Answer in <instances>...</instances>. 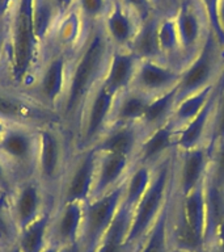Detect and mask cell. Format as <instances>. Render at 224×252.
Listing matches in <instances>:
<instances>
[{"label":"cell","instance_id":"obj_5","mask_svg":"<svg viewBox=\"0 0 224 252\" xmlns=\"http://www.w3.org/2000/svg\"><path fill=\"white\" fill-rule=\"evenodd\" d=\"M71 58L70 53L43 50L38 64L23 90L43 108L58 116L66 96Z\"/></svg>","mask_w":224,"mask_h":252},{"label":"cell","instance_id":"obj_44","mask_svg":"<svg viewBox=\"0 0 224 252\" xmlns=\"http://www.w3.org/2000/svg\"><path fill=\"white\" fill-rule=\"evenodd\" d=\"M196 252H224V250L220 247L219 244L215 243V242H212V243L203 244Z\"/></svg>","mask_w":224,"mask_h":252},{"label":"cell","instance_id":"obj_10","mask_svg":"<svg viewBox=\"0 0 224 252\" xmlns=\"http://www.w3.org/2000/svg\"><path fill=\"white\" fill-rule=\"evenodd\" d=\"M0 120L33 126L62 124L58 114L43 108L25 91L11 86H0Z\"/></svg>","mask_w":224,"mask_h":252},{"label":"cell","instance_id":"obj_29","mask_svg":"<svg viewBox=\"0 0 224 252\" xmlns=\"http://www.w3.org/2000/svg\"><path fill=\"white\" fill-rule=\"evenodd\" d=\"M159 43L163 61L177 70L184 68V58L181 53L180 38L172 13H163L159 24Z\"/></svg>","mask_w":224,"mask_h":252},{"label":"cell","instance_id":"obj_50","mask_svg":"<svg viewBox=\"0 0 224 252\" xmlns=\"http://www.w3.org/2000/svg\"><path fill=\"white\" fill-rule=\"evenodd\" d=\"M170 252H190V251H184V250H177V248H172Z\"/></svg>","mask_w":224,"mask_h":252},{"label":"cell","instance_id":"obj_24","mask_svg":"<svg viewBox=\"0 0 224 252\" xmlns=\"http://www.w3.org/2000/svg\"><path fill=\"white\" fill-rule=\"evenodd\" d=\"M220 86L218 83L204 108L200 110V113L189 122L188 125L178 130V135H177V150L178 151H186V150L196 149L199 146H206V138H207L208 127H210V122H211Z\"/></svg>","mask_w":224,"mask_h":252},{"label":"cell","instance_id":"obj_30","mask_svg":"<svg viewBox=\"0 0 224 252\" xmlns=\"http://www.w3.org/2000/svg\"><path fill=\"white\" fill-rule=\"evenodd\" d=\"M133 210L134 209L122 202L117 216L104 234L94 252H127L125 242L129 232Z\"/></svg>","mask_w":224,"mask_h":252},{"label":"cell","instance_id":"obj_14","mask_svg":"<svg viewBox=\"0 0 224 252\" xmlns=\"http://www.w3.org/2000/svg\"><path fill=\"white\" fill-rule=\"evenodd\" d=\"M208 161L210 155L204 145L186 151L176 150L173 165V190L177 196H186L203 183L207 175Z\"/></svg>","mask_w":224,"mask_h":252},{"label":"cell","instance_id":"obj_38","mask_svg":"<svg viewBox=\"0 0 224 252\" xmlns=\"http://www.w3.org/2000/svg\"><path fill=\"white\" fill-rule=\"evenodd\" d=\"M198 1H199L200 7L203 9L204 15H206L210 31L214 33L218 43L224 49V31L222 25H220L219 15H218L219 0H198Z\"/></svg>","mask_w":224,"mask_h":252},{"label":"cell","instance_id":"obj_16","mask_svg":"<svg viewBox=\"0 0 224 252\" xmlns=\"http://www.w3.org/2000/svg\"><path fill=\"white\" fill-rule=\"evenodd\" d=\"M181 71L163 61H141L138 62L131 87L159 96L178 87Z\"/></svg>","mask_w":224,"mask_h":252},{"label":"cell","instance_id":"obj_4","mask_svg":"<svg viewBox=\"0 0 224 252\" xmlns=\"http://www.w3.org/2000/svg\"><path fill=\"white\" fill-rule=\"evenodd\" d=\"M177 150V149H176ZM176 150L167 155L153 167V175L148 189L134 208L130 228L126 236V251L134 252L139 247L151 227L165 208L173 190V165Z\"/></svg>","mask_w":224,"mask_h":252},{"label":"cell","instance_id":"obj_1","mask_svg":"<svg viewBox=\"0 0 224 252\" xmlns=\"http://www.w3.org/2000/svg\"><path fill=\"white\" fill-rule=\"evenodd\" d=\"M113 51L102 24H94L71 58L68 84L59 117L63 127L76 139L79 124L88 98L104 80ZM76 149V147H75Z\"/></svg>","mask_w":224,"mask_h":252},{"label":"cell","instance_id":"obj_8","mask_svg":"<svg viewBox=\"0 0 224 252\" xmlns=\"http://www.w3.org/2000/svg\"><path fill=\"white\" fill-rule=\"evenodd\" d=\"M126 180V179H125ZM125 181L113 190L96 198H90L84 205L82 244L84 252H94L100 240L117 216L123 201Z\"/></svg>","mask_w":224,"mask_h":252},{"label":"cell","instance_id":"obj_48","mask_svg":"<svg viewBox=\"0 0 224 252\" xmlns=\"http://www.w3.org/2000/svg\"><path fill=\"white\" fill-rule=\"evenodd\" d=\"M42 252H59V246L54 243H49Z\"/></svg>","mask_w":224,"mask_h":252},{"label":"cell","instance_id":"obj_43","mask_svg":"<svg viewBox=\"0 0 224 252\" xmlns=\"http://www.w3.org/2000/svg\"><path fill=\"white\" fill-rule=\"evenodd\" d=\"M59 252H84V248H83L82 242H76V243L59 247Z\"/></svg>","mask_w":224,"mask_h":252},{"label":"cell","instance_id":"obj_37","mask_svg":"<svg viewBox=\"0 0 224 252\" xmlns=\"http://www.w3.org/2000/svg\"><path fill=\"white\" fill-rule=\"evenodd\" d=\"M207 176L218 187L224 188V141L219 142L210 153Z\"/></svg>","mask_w":224,"mask_h":252},{"label":"cell","instance_id":"obj_51","mask_svg":"<svg viewBox=\"0 0 224 252\" xmlns=\"http://www.w3.org/2000/svg\"><path fill=\"white\" fill-rule=\"evenodd\" d=\"M0 252H1V246H0Z\"/></svg>","mask_w":224,"mask_h":252},{"label":"cell","instance_id":"obj_7","mask_svg":"<svg viewBox=\"0 0 224 252\" xmlns=\"http://www.w3.org/2000/svg\"><path fill=\"white\" fill-rule=\"evenodd\" d=\"M38 126L8 124L0 135V157L17 183L35 177Z\"/></svg>","mask_w":224,"mask_h":252},{"label":"cell","instance_id":"obj_23","mask_svg":"<svg viewBox=\"0 0 224 252\" xmlns=\"http://www.w3.org/2000/svg\"><path fill=\"white\" fill-rule=\"evenodd\" d=\"M153 97L156 96L143 92L134 87H130L115 94L112 116H110V125L139 122Z\"/></svg>","mask_w":224,"mask_h":252},{"label":"cell","instance_id":"obj_41","mask_svg":"<svg viewBox=\"0 0 224 252\" xmlns=\"http://www.w3.org/2000/svg\"><path fill=\"white\" fill-rule=\"evenodd\" d=\"M16 184H17V181L15 180V177L12 175L11 169L8 168L5 161L0 157V193L9 198Z\"/></svg>","mask_w":224,"mask_h":252},{"label":"cell","instance_id":"obj_20","mask_svg":"<svg viewBox=\"0 0 224 252\" xmlns=\"http://www.w3.org/2000/svg\"><path fill=\"white\" fill-rule=\"evenodd\" d=\"M101 24L110 43L117 49H130L139 29V23L119 0L112 1L109 12Z\"/></svg>","mask_w":224,"mask_h":252},{"label":"cell","instance_id":"obj_45","mask_svg":"<svg viewBox=\"0 0 224 252\" xmlns=\"http://www.w3.org/2000/svg\"><path fill=\"white\" fill-rule=\"evenodd\" d=\"M215 243H218L220 247L224 250V220H222V223H220L219 228H218V231H216L215 239H214Z\"/></svg>","mask_w":224,"mask_h":252},{"label":"cell","instance_id":"obj_26","mask_svg":"<svg viewBox=\"0 0 224 252\" xmlns=\"http://www.w3.org/2000/svg\"><path fill=\"white\" fill-rule=\"evenodd\" d=\"M177 87L163 94H159L149 102L143 117L139 121L140 126L148 135L155 130L160 129L172 121L173 113L177 105Z\"/></svg>","mask_w":224,"mask_h":252},{"label":"cell","instance_id":"obj_40","mask_svg":"<svg viewBox=\"0 0 224 252\" xmlns=\"http://www.w3.org/2000/svg\"><path fill=\"white\" fill-rule=\"evenodd\" d=\"M0 86H11L9 84V70H8L7 27L0 29Z\"/></svg>","mask_w":224,"mask_h":252},{"label":"cell","instance_id":"obj_28","mask_svg":"<svg viewBox=\"0 0 224 252\" xmlns=\"http://www.w3.org/2000/svg\"><path fill=\"white\" fill-rule=\"evenodd\" d=\"M206 201V231L204 244L212 243L222 220H224V188H220L206 175L204 179Z\"/></svg>","mask_w":224,"mask_h":252},{"label":"cell","instance_id":"obj_52","mask_svg":"<svg viewBox=\"0 0 224 252\" xmlns=\"http://www.w3.org/2000/svg\"><path fill=\"white\" fill-rule=\"evenodd\" d=\"M222 82H223V80H222Z\"/></svg>","mask_w":224,"mask_h":252},{"label":"cell","instance_id":"obj_21","mask_svg":"<svg viewBox=\"0 0 224 252\" xmlns=\"http://www.w3.org/2000/svg\"><path fill=\"white\" fill-rule=\"evenodd\" d=\"M177 135L178 130L172 125V122L149 133L141 142L133 163L155 167L173 150L177 149Z\"/></svg>","mask_w":224,"mask_h":252},{"label":"cell","instance_id":"obj_3","mask_svg":"<svg viewBox=\"0 0 224 252\" xmlns=\"http://www.w3.org/2000/svg\"><path fill=\"white\" fill-rule=\"evenodd\" d=\"M37 133L38 151L35 179L56 205L63 179L76 153L75 141L62 124H45L38 126Z\"/></svg>","mask_w":224,"mask_h":252},{"label":"cell","instance_id":"obj_25","mask_svg":"<svg viewBox=\"0 0 224 252\" xmlns=\"http://www.w3.org/2000/svg\"><path fill=\"white\" fill-rule=\"evenodd\" d=\"M160 19L161 13L156 12L155 15L139 25V29L130 46V50L141 61H163L160 43H159Z\"/></svg>","mask_w":224,"mask_h":252},{"label":"cell","instance_id":"obj_33","mask_svg":"<svg viewBox=\"0 0 224 252\" xmlns=\"http://www.w3.org/2000/svg\"><path fill=\"white\" fill-rule=\"evenodd\" d=\"M216 84L215 86L207 87V88H204V90L199 91V92H196V94H192V96L185 97L180 102H177L172 121H170L172 125L177 130L182 129L184 126L188 125L189 122L194 120L200 113V110L203 109L206 102L208 101V98H210V96H211L214 90H215Z\"/></svg>","mask_w":224,"mask_h":252},{"label":"cell","instance_id":"obj_11","mask_svg":"<svg viewBox=\"0 0 224 252\" xmlns=\"http://www.w3.org/2000/svg\"><path fill=\"white\" fill-rule=\"evenodd\" d=\"M53 208L55 201L35 177L17 183L9 196V213L17 234Z\"/></svg>","mask_w":224,"mask_h":252},{"label":"cell","instance_id":"obj_42","mask_svg":"<svg viewBox=\"0 0 224 252\" xmlns=\"http://www.w3.org/2000/svg\"><path fill=\"white\" fill-rule=\"evenodd\" d=\"M51 3L54 5L56 13L62 16L74 8L75 0H51Z\"/></svg>","mask_w":224,"mask_h":252},{"label":"cell","instance_id":"obj_13","mask_svg":"<svg viewBox=\"0 0 224 252\" xmlns=\"http://www.w3.org/2000/svg\"><path fill=\"white\" fill-rule=\"evenodd\" d=\"M98 153L96 149L76 151L63 179L56 205L62 202H86L93 190Z\"/></svg>","mask_w":224,"mask_h":252},{"label":"cell","instance_id":"obj_6","mask_svg":"<svg viewBox=\"0 0 224 252\" xmlns=\"http://www.w3.org/2000/svg\"><path fill=\"white\" fill-rule=\"evenodd\" d=\"M224 70V49L210 31L196 57L181 71L177 102L219 83Z\"/></svg>","mask_w":224,"mask_h":252},{"label":"cell","instance_id":"obj_19","mask_svg":"<svg viewBox=\"0 0 224 252\" xmlns=\"http://www.w3.org/2000/svg\"><path fill=\"white\" fill-rule=\"evenodd\" d=\"M98 153V151H97ZM133 160L114 154L98 153L94 184L90 198H96L113 190L125 181Z\"/></svg>","mask_w":224,"mask_h":252},{"label":"cell","instance_id":"obj_15","mask_svg":"<svg viewBox=\"0 0 224 252\" xmlns=\"http://www.w3.org/2000/svg\"><path fill=\"white\" fill-rule=\"evenodd\" d=\"M90 27L92 25H88L79 12L72 8L55 21L46 42L43 43L42 51L58 50L74 54L86 37Z\"/></svg>","mask_w":224,"mask_h":252},{"label":"cell","instance_id":"obj_12","mask_svg":"<svg viewBox=\"0 0 224 252\" xmlns=\"http://www.w3.org/2000/svg\"><path fill=\"white\" fill-rule=\"evenodd\" d=\"M173 17L180 38L184 67L192 61L210 33L207 19L198 0H178Z\"/></svg>","mask_w":224,"mask_h":252},{"label":"cell","instance_id":"obj_36","mask_svg":"<svg viewBox=\"0 0 224 252\" xmlns=\"http://www.w3.org/2000/svg\"><path fill=\"white\" fill-rule=\"evenodd\" d=\"M17 238L11 213H9V198L0 193V246L1 248L15 243Z\"/></svg>","mask_w":224,"mask_h":252},{"label":"cell","instance_id":"obj_46","mask_svg":"<svg viewBox=\"0 0 224 252\" xmlns=\"http://www.w3.org/2000/svg\"><path fill=\"white\" fill-rule=\"evenodd\" d=\"M218 15H219V23L224 31V0H219V9H218Z\"/></svg>","mask_w":224,"mask_h":252},{"label":"cell","instance_id":"obj_47","mask_svg":"<svg viewBox=\"0 0 224 252\" xmlns=\"http://www.w3.org/2000/svg\"><path fill=\"white\" fill-rule=\"evenodd\" d=\"M1 252H21V250L19 248V246H17V243H12L9 244V246H7V247L1 248Z\"/></svg>","mask_w":224,"mask_h":252},{"label":"cell","instance_id":"obj_31","mask_svg":"<svg viewBox=\"0 0 224 252\" xmlns=\"http://www.w3.org/2000/svg\"><path fill=\"white\" fill-rule=\"evenodd\" d=\"M172 198L173 190L155 224L134 252H170L172 244L169 236V213L172 206Z\"/></svg>","mask_w":224,"mask_h":252},{"label":"cell","instance_id":"obj_17","mask_svg":"<svg viewBox=\"0 0 224 252\" xmlns=\"http://www.w3.org/2000/svg\"><path fill=\"white\" fill-rule=\"evenodd\" d=\"M147 134L139 122L133 124H113L93 146L98 153L114 154L129 158L134 161L141 142Z\"/></svg>","mask_w":224,"mask_h":252},{"label":"cell","instance_id":"obj_35","mask_svg":"<svg viewBox=\"0 0 224 252\" xmlns=\"http://www.w3.org/2000/svg\"><path fill=\"white\" fill-rule=\"evenodd\" d=\"M113 0H75L74 8L88 25L102 23Z\"/></svg>","mask_w":224,"mask_h":252},{"label":"cell","instance_id":"obj_9","mask_svg":"<svg viewBox=\"0 0 224 252\" xmlns=\"http://www.w3.org/2000/svg\"><path fill=\"white\" fill-rule=\"evenodd\" d=\"M114 94L104 83L92 92L83 109L78 134L75 139L76 151L92 149L110 125Z\"/></svg>","mask_w":224,"mask_h":252},{"label":"cell","instance_id":"obj_2","mask_svg":"<svg viewBox=\"0 0 224 252\" xmlns=\"http://www.w3.org/2000/svg\"><path fill=\"white\" fill-rule=\"evenodd\" d=\"M9 84L24 90L41 58L34 31V0H15L7 24Z\"/></svg>","mask_w":224,"mask_h":252},{"label":"cell","instance_id":"obj_49","mask_svg":"<svg viewBox=\"0 0 224 252\" xmlns=\"http://www.w3.org/2000/svg\"><path fill=\"white\" fill-rule=\"evenodd\" d=\"M7 126H8L7 122H4V121H1V120H0V135L4 133V130L7 129Z\"/></svg>","mask_w":224,"mask_h":252},{"label":"cell","instance_id":"obj_27","mask_svg":"<svg viewBox=\"0 0 224 252\" xmlns=\"http://www.w3.org/2000/svg\"><path fill=\"white\" fill-rule=\"evenodd\" d=\"M54 208L43 213L30 224L19 231L16 243L21 252H42L50 243V224Z\"/></svg>","mask_w":224,"mask_h":252},{"label":"cell","instance_id":"obj_32","mask_svg":"<svg viewBox=\"0 0 224 252\" xmlns=\"http://www.w3.org/2000/svg\"><path fill=\"white\" fill-rule=\"evenodd\" d=\"M153 167L133 163L125 180V190H123V204L134 209L140 201L145 190L148 189L152 180Z\"/></svg>","mask_w":224,"mask_h":252},{"label":"cell","instance_id":"obj_18","mask_svg":"<svg viewBox=\"0 0 224 252\" xmlns=\"http://www.w3.org/2000/svg\"><path fill=\"white\" fill-rule=\"evenodd\" d=\"M85 202H62L55 205L50 224V243L59 247L82 240Z\"/></svg>","mask_w":224,"mask_h":252},{"label":"cell","instance_id":"obj_39","mask_svg":"<svg viewBox=\"0 0 224 252\" xmlns=\"http://www.w3.org/2000/svg\"><path fill=\"white\" fill-rule=\"evenodd\" d=\"M122 5L134 16L139 25L148 20L156 12V1L155 0H119Z\"/></svg>","mask_w":224,"mask_h":252},{"label":"cell","instance_id":"obj_34","mask_svg":"<svg viewBox=\"0 0 224 252\" xmlns=\"http://www.w3.org/2000/svg\"><path fill=\"white\" fill-rule=\"evenodd\" d=\"M220 90L216 98L215 108L212 113L210 127H208L207 138H206V147L208 155L219 142L224 141V80L219 82Z\"/></svg>","mask_w":224,"mask_h":252},{"label":"cell","instance_id":"obj_22","mask_svg":"<svg viewBox=\"0 0 224 252\" xmlns=\"http://www.w3.org/2000/svg\"><path fill=\"white\" fill-rule=\"evenodd\" d=\"M139 58L130 49L113 47L108 63L104 86L115 96L131 87Z\"/></svg>","mask_w":224,"mask_h":252}]
</instances>
